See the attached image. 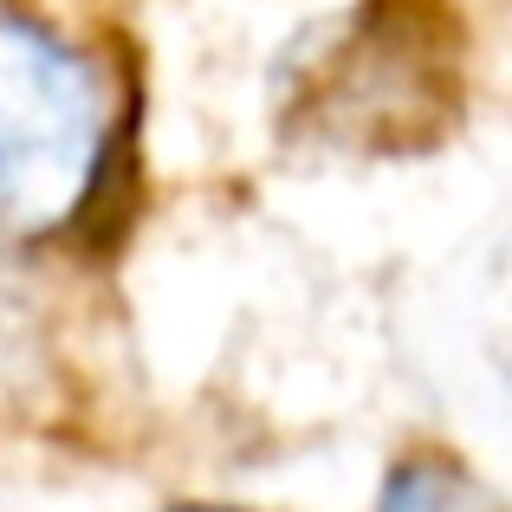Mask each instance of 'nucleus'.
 <instances>
[{"label":"nucleus","mask_w":512,"mask_h":512,"mask_svg":"<svg viewBox=\"0 0 512 512\" xmlns=\"http://www.w3.org/2000/svg\"><path fill=\"white\" fill-rule=\"evenodd\" d=\"M117 143L91 52L26 13H0V227L59 234L98 201Z\"/></svg>","instance_id":"f257e3e1"},{"label":"nucleus","mask_w":512,"mask_h":512,"mask_svg":"<svg viewBox=\"0 0 512 512\" xmlns=\"http://www.w3.org/2000/svg\"><path fill=\"white\" fill-rule=\"evenodd\" d=\"M376 512H500V500L467 467H454L448 454H409V461L389 467Z\"/></svg>","instance_id":"f03ea898"},{"label":"nucleus","mask_w":512,"mask_h":512,"mask_svg":"<svg viewBox=\"0 0 512 512\" xmlns=\"http://www.w3.org/2000/svg\"><path fill=\"white\" fill-rule=\"evenodd\" d=\"M26 305H20V292L0 279V383H7L13 370H20V357H26Z\"/></svg>","instance_id":"7ed1b4c3"},{"label":"nucleus","mask_w":512,"mask_h":512,"mask_svg":"<svg viewBox=\"0 0 512 512\" xmlns=\"http://www.w3.org/2000/svg\"><path fill=\"white\" fill-rule=\"evenodd\" d=\"M169 512H234V506H201V500H182V506H169Z\"/></svg>","instance_id":"20e7f679"}]
</instances>
